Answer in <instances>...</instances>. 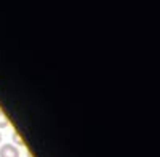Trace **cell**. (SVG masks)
<instances>
[{"mask_svg":"<svg viewBox=\"0 0 160 157\" xmlns=\"http://www.w3.org/2000/svg\"><path fill=\"white\" fill-rule=\"evenodd\" d=\"M0 157H19V149L11 143L2 144L0 146Z\"/></svg>","mask_w":160,"mask_h":157,"instance_id":"1","label":"cell"},{"mask_svg":"<svg viewBox=\"0 0 160 157\" xmlns=\"http://www.w3.org/2000/svg\"><path fill=\"white\" fill-rule=\"evenodd\" d=\"M10 125V120H8V117L5 115V112L0 109V128H5Z\"/></svg>","mask_w":160,"mask_h":157,"instance_id":"2","label":"cell"},{"mask_svg":"<svg viewBox=\"0 0 160 157\" xmlns=\"http://www.w3.org/2000/svg\"><path fill=\"white\" fill-rule=\"evenodd\" d=\"M13 139H15V143L16 144H19V146H22L24 143H22V138L19 136V133L18 132H13Z\"/></svg>","mask_w":160,"mask_h":157,"instance_id":"3","label":"cell"},{"mask_svg":"<svg viewBox=\"0 0 160 157\" xmlns=\"http://www.w3.org/2000/svg\"><path fill=\"white\" fill-rule=\"evenodd\" d=\"M0 141H2V133H0Z\"/></svg>","mask_w":160,"mask_h":157,"instance_id":"4","label":"cell"}]
</instances>
